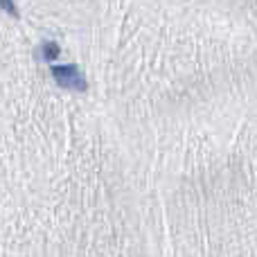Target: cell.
<instances>
[{
    "label": "cell",
    "instance_id": "1",
    "mask_svg": "<svg viewBox=\"0 0 257 257\" xmlns=\"http://www.w3.org/2000/svg\"><path fill=\"white\" fill-rule=\"evenodd\" d=\"M52 70V77L61 88H70V90H77V93H84L88 90V81H86L84 72L79 70V66L75 63H66V66H50Z\"/></svg>",
    "mask_w": 257,
    "mask_h": 257
},
{
    "label": "cell",
    "instance_id": "2",
    "mask_svg": "<svg viewBox=\"0 0 257 257\" xmlns=\"http://www.w3.org/2000/svg\"><path fill=\"white\" fill-rule=\"evenodd\" d=\"M59 54H61V48H59L57 41H43V43L39 45V59L45 63H52L59 59Z\"/></svg>",
    "mask_w": 257,
    "mask_h": 257
},
{
    "label": "cell",
    "instance_id": "3",
    "mask_svg": "<svg viewBox=\"0 0 257 257\" xmlns=\"http://www.w3.org/2000/svg\"><path fill=\"white\" fill-rule=\"evenodd\" d=\"M0 7H3L12 18L21 16V12H18V7H16V3H14V0H0Z\"/></svg>",
    "mask_w": 257,
    "mask_h": 257
}]
</instances>
